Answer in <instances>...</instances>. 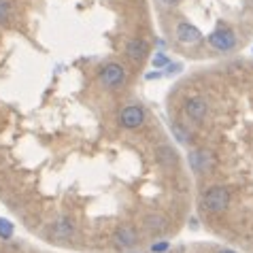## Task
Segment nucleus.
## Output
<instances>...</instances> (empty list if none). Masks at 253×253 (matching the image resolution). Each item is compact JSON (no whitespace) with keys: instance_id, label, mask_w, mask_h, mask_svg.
I'll return each mask as SVG.
<instances>
[{"instance_id":"f257e3e1","label":"nucleus","mask_w":253,"mask_h":253,"mask_svg":"<svg viewBox=\"0 0 253 253\" xmlns=\"http://www.w3.org/2000/svg\"><path fill=\"white\" fill-rule=\"evenodd\" d=\"M230 189L223 187V185H213L211 189H207L205 194L200 196V209L205 213H211V215H219L223 213L228 207H230Z\"/></svg>"},{"instance_id":"f03ea898","label":"nucleus","mask_w":253,"mask_h":253,"mask_svg":"<svg viewBox=\"0 0 253 253\" xmlns=\"http://www.w3.org/2000/svg\"><path fill=\"white\" fill-rule=\"evenodd\" d=\"M98 81L104 89L109 92H117V89L126 87L128 83V70H126L124 64L119 62H107L100 70H98Z\"/></svg>"},{"instance_id":"7ed1b4c3","label":"nucleus","mask_w":253,"mask_h":253,"mask_svg":"<svg viewBox=\"0 0 253 253\" xmlns=\"http://www.w3.org/2000/svg\"><path fill=\"white\" fill-rule=\"evenodd\" d=\"M117 122L126 130H138V128H143L147 122V111L140 107V104H128V107H124L119 111Z\"/></svg>"},{"instance_id":"20e7f679","label":"nucleus","mask_w":253,"mask_h":253,"mask_svg":"<svg viewBox=\"0 0 253 253\" xmlns=\"http://www.w3.org/2000/svg\"><path fill=\"white\" fill-rule=\"evenodd\" d=\"M236 32L232 30V28L228 26H219L215 32H211L209 34V45L215 49V51H221V53H226V51H232V49L236 47Z\"/></svg>"},{"instance_id":"39448f33","label":"nucleus","mask_w":253,"mask_h":253,"mask_svg":"<svg viewBox=\"0 0 253 253\" xmlns=\"http://www.w3.org/2000/svg\"><path fill=\"white\" fill-rule=\"evenodd\" d=\"M183 111H185V115L192 119V122L200 124V122H205V119H207L209 102L202 96H192V98H187V100H185Z\"/></svg>"},{"instance_id":"423d86ee","label":"nucleus","mask_w":253,"mask_h":253,"mask_svg":"<svg viewBox=\"0 0 253 253\" xmlns=\"http://www.w3.org/2000/svg\"><path fill=\"white\" fill-rule=\"evenodd\" d=\"M174 39L179 41L181 45H198L202 43V32L189 22H179L177 28H174Z\"/></svg>"},{"instance_id":"0eeeda50","label":"nucleus","mask_w":253,"mask_h":253,"mask_svg":"<svg viewBox=\"0 0 253 253\" xmlns=\"http://www.w3.org/2000/svg\"><path fill=\"white\" fill-rule=\"evenodd\" d=\"M51 236L60 243L70 241V238L75 236V221L70 219L68 215H60L58 219L51 223Z\"/></svg>"},{"instance_id":"6e6552de","label":"nucleus","mask_w":253,"mask_h":253,"mask_svg":"<svg viewBox=\"0 0 253 253\" xmlns=\"http://www.w3.org/2000/svg\"><path fill=\"white\" fill-rule=\"evenodd\" d=\"M138 243V234L132 226H122L115 230L113 234V245L117 249H132Z\"/></svg>"},{"instance_id":"1a4fd4ad","label":"nucleus","mask_w":253,"mask_h":253,"mask_svg":"<svg viewBox=\"0 0 253 253\" xmlns=\"http://www.w3.org/2000/svg\"><path fill=\"white\" fill-rule=\"evenodd\" d=\"M126 55L136 62V64H140V62L147 60V55H149V43H147L145 39H132L128 45H126Z\"/></svg>"},{"instance_id":"9d476101","label":"nucleus","mask_w":253,"mask_h":253,"mask_svg":"<svg viewBox=\"0 0 253 253\" xmlns=\"http://www.w3.org/2000/svg\"><path fill=\"white\" fill-rule=\"evenodd\" d=\"M156 160L164 168H177L179 166V151L172 145H158L156 147Z\"/></svg>"},{"instance_id":"9b49d317","label":"nucleus","mask_w":253,"mask_h":253,"mask_svg":"<svg viewBox=\"0 0 253 253\" xmlns=\"http://www.w3.org/2000/svg\"><path fill=\"white\" fill-rule=\"evenodd\" d=\"M189 164H192V168H194L196 174H202V172H207L209 168L215 164V158H213V153L198 149V151H192V153H189Z\"/></svg>"},{"instance_id":"f8f14e48","label":"nucleus","mask_w":253,"mask_h":253,"mask_svg":"<svg viewBox=\"0 0 253 253\" xmlns=\"http://www.w3.org/2000/svg\"><path fill=\"white\" fill-rule=\"evenodd\" d=\"M143 226L149 232H156V234H160V232H164L168 228V219L162 213H149V215H145Z\"/></svg>"},{"instance_id":"ddd939ff","label":"nucleus","mask_w":253,"mask_h":253,"mask_svg":"<svg viewBox=\"0 0 253 253\" xmlns=\"http://www.w3.org/2000/svg\"><path fill=\"white\" fill-rule=\"evenodd\" d=\"M11 19V4L9 0H0V26H4Z\"/></svg>"},{"instance_id":"4468645a","label":"nucleus","mask_w":253,"mask_h":253,"mask_svg":"<svg viewBox=\"0 0 253 253\" xmlns=\"http://www.w3.org/2000/svg\"><path fill=\"white\" fill-rule=\"evenodd\" d=\"M13 236V223L9 219H0V238H11Z\"/></svg>"},{"instance_id":"2eb2a0df","label":"nucleus","mask_w":253,"mask_h":253,"mask_svg":"<svg viewBox=\"0 0 253 253\" xmlns=\"http://www.w3.org/2000/svg\"><path fill=\"white\" fill-rule=\"evenodd\" d=\"M168 64V58L164 53H158V55H153V66L156 68H162V66H166Z\"/></svg>"},{"instance_id":"dca6fc26","label":"nucleus","mask_w":253,"mask_h":253,"mask_svg":"<svg viewBox=\"0 0 253 253\" xmlns=\"http://www.w3.org/2000/svg\"><path fill=\"white\" fill-rule=\"evenodd\" d=\"M151 249L156 251V253H160V251H166V249H168V243H160V245H153Z\"/></svg>"},{"instance_id":"f3484780","label":"nucleus","mask_w":253,"mask_h":253,"mask_svg":"<svg viewBox=\"0 0 253 253\" xmlns=\"http://www.w3.org/2000/svg\"><path fill=\"white\" fill-rule=\"evenodd\" d=\"M160 4H164V6H174V4H179L181 0H158Z\"/></svg>"},{"instance_id":"a211bd4d","label":"nucleus","mask_w":253,"mask_h":253,"mask_svg":"<svg viewBox=\"0 0 253 253\" xmlns=\"http://www.w3.org/2000/svg\"><path fill=\"white\" fill-rule=\"evenodd\" d=\"M217 253H236V251H232V249H221V251H217Z\"/></svg>"}]
</instances>
